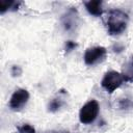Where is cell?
Masks as SVG:
<instances>
[{
	"mask_svg": "<svg viewBox=\"0 0 133 133\" xmlns=\"http://www.w3.org/2000/svg\"><path fill=\"white\" fill-rule=\"evenodd\" d=\"M107 50L104 47H91L86 49L83 59L86 65H95L101 61H103L106 57Z\"/></svg>",
	"mask_w": 133,
	"mask_h": 133,
	"instance_id": "cell-4",
	"label": "cell"
},
{
	"mask_svg": "<svg viewBox=\"0 0 133 133\" xmlns=\"http://www.w3.org/2000/svg\"><path fill=\"white\" fill-rule=\"evenodd\" d=\"M21 2L14 0H0V12L4 14L7 10H17Z\"/></svg>",
	"mask_w": 133,
	"mask_h": 133,
	"instance_id": "cell-8",
	"label": "cell"
},
{
	"mask_svg": "<svg viewBox=\"0 0 133 133\" xmlns=\"http://www.w3.org/2000/svg\"><path fill=\"white\" fill-rule=\"evenodd\" d=\"M77 47V44L73 41H68L65 43V52H71Z\"/></svg>",
	"mask_w": 133,
	"mask_h": 133,
	"instance_id": "cell-12",
	"label": "cell"
},
{
	"mask_svg": "<svg viewBox=\"0 0 133 133\" xmlns=\"http://www.w3.org/2000/svg\"><path fill=\"white\" fill-rule=\"evenodd\" d=\"M10 73H11V75H12L14 77L20 76V75L22 74V69H21V66H19V65H12V66H11V70H10Z\"/></svg>",
	"mask_w": 133,
	"mask_h": 133,
	"instance_id": "cell-13",
	"label": "cell"
},
{
	"mask_svg": "<svg viewBox=\"0 0 133 133\" xmlns=\"http://www.w3.org/2000/svg\"><path fill=\"white\" fill-rule=\"evenodd\" d=\"M125 82H128V81L123 73H118L116 71H109L105 73L101 81V86L107 92L112 94L115 89H117Z\"/></svg>",
	"mask_w": 133,
	"mask_h": 133,
	"instance_id": "cell-2",
	"label": "cell"
},
{
	"mask_svg": "<svg viewBox=\"0 0 133 133\" xmlns=\"http://www.w3.org/2000/svg\"><path fill=\"white\" fill-rule=\"evenodd\" d=\"M123 74L127 78V81L128 82H133V57L127 62L126 69H125V71H124Z\"/></svg>",
	"mask_w": 133,
	"mask_h": 133,
	"instance_id": "cell-9",
	"label": "cell"
},
{
	"mask_svg": "<svg viewBox=\"0 0 133 133\" xmlns=\"http://www.w3.org/2000/svg\"><path fill=\"white\" fill-rule=\"evenodd\" d=\"M129 17L128 15L121 9H111L107 12L105 24L107 31L110 35H118L123 33L128 25Z\"/></svg>",
	"mask_w": 133,
	"mask_h": 133,
	"instance_id": "cell-1",
	"label": "cell"
},
{
	"mask_svg": "<svg viewBox=\"0 0 133 133\" xmlns=\"http://www.w3.org/2000/svg\"><path fill=\"white\" fill-rule=\"evenodd\" d=\"M86 10L95 16V17H100L103 14V2L101 0H90L86 1L84 3Z\"/></svg>",
	"mask_w": 133,
	"mask_h": 133,
	"instance_id": "cell-7",
	"label": "cell"
},
{
	"mask_svg": "<svg viewBox=\"0 0 133 133\" xmlns=\"http://www.w3.org/2000/svg\"><path fill=\"white\" fill-rule=\"evenodd\" d=\"M100 106L97 100L91 99L90 101L86 102L79 111V119L82 124L88 125L95 122L99 114Z\"/></svg>",
	"mask_w": 133,
	"mask_h": 133,
	"instance_id": "cell-3",
	"label": "cell"
},
{
	"mask_svg": "<svg viewBox=\"0 0 133 133\" xmlns=\"http://www.w3.org/2000/svg\"><path fill=\"white\" fill-rule=\"evenodd\" d=\"M62 25L64 27L65 30L71 31L74 29V27L77 25L78 23V16H77V11L76 9H74L72 7V9H70L61 19Z\"/></svg>",
	"mask_w": 133,
	"mask_h": 133,
	"instance_id": "cell-6",
	"label": "cell"
},
{
	"mask_svg": "<svg viewBox=\"0 0 133 133\" xmlns=\"http://www.w3.org/2000/svg\"><path fill=\"white\" fill-rule=\"evenodd\" d=\"M29 100V92L24 88H18L14 91L9 100V107L14 111L21 110Z\"/></svg>",
	"mask_w": 133,
	"mask_h": 133,
	"instance_id": "cell-5",
	"label": "cell"
},
{
	"mask_svg": "<svg viewBox=\"0 0 133 133\" xmlns=\"http://www.w3.org/2000/svg\"><path fill=\"white\" fill-rule=\"evenodd\" d=\"M19 133H35V129L29 124H23L18 128Z\"/></svg>",
	"mask_w": 133,
	"mask_h": 133,
	"instance_id": "cell-11",
	"label": "cell"
},
{
	"mask_svg": "<svg viewBox=\"0 0 133 133\" xmlns=\"http://www.w3.org/2000/svg\"><path fill=\"white\" fill-rule=\"evenodd\" d=\"M62 105H63L62 100L59 99V98H55V99H52V100H51V102H50L49 105H48V108H49V111L55 112V111L59 110V109L62 107Z\"/></svg>",
	"mask_w": 133,
	"mask_h": 133,
	"instance_id": "cell-10",
	"label": "cell"
}]
</instances>
